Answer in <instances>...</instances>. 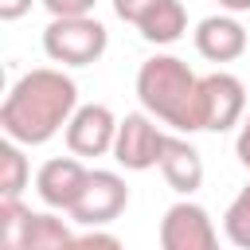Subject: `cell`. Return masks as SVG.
I'll return each instance as SVG.
<instances>
[{
  "label": "cell",
  "instance_id": "1",
  "mask_svg": "<svg viewBox=\"0 0 250 250\" xmlns=\"http://www.w3.org/2000/svg\"><path fill=\"white\" fill-rule=\"evenodd\" d=\"M78 113V86L59 66H35L20 74L0 105V129L8 141L31 148L47 145L51 137L66 133L70 117Z\"/></svg>",
  "mask_w": 250,
  "mask_h": 250
},
{
  "label": "cell",
  "instance_id": "2",
  "mask_svg": "<svg viewBox=\"0 0 250 250\" xmlns=\"http://www.w3.org/2000/svg\"><path fill=\"white\" fill-rule=\"evenodd\" d=\"M137 98L148 117L180 129L199 133V74L176 55H152L137 70Z\"/></svg>",
  "mask_w": 250,
  "mask_h": 250
},
{
  "label": "cell",
  "instance_id": "3",
  "mask_svg": "<svg viewBox=\"0 0 250 250\" xmlns=\"http://www.w3.org/2000/svg\"><path fill=\"white\" fill-rule=\"evenodd\" d=\"M109 31L94 16H74V20H51L43 27V51L51 62L62 66H90L105 55Z\"/></svg>",
  "mask_w": 250,
  "mask_h": 250
},
{
  "label": "cell",
  "instance_id": "4",
  "mask_svg": "<svg viewBox=\"0 0 250 250\" xmlns=\"http://www.w3.org/2000/svg\"><path fill=\"white\" fill-rule=\"evenodd\" d=\"M246 117V86L227 70H211L199 78V125L207 133H227Z\"/></svg>",
  "mask_w": 250,
  "mask_h": 250
},
{
  "label": "cell",
  "instance_id": "5",
  "mask_svg": "<svg viewBox=\"0 0 250 250\" xmlns=\"http://www.w3.org/2000/svg\"><path fill=\"white\" fill-rule=\"evenodd\" d=\"M164 137H168V133H160L156 121H152L148 113H125L121 125H117L113 160H117L125 172H148V168H160Z\"/></svg>",
  "mask_w": 250,
  "mask_h": 250
},
{
  "label": "cell",
  "instance_id": "6",
  "mask_svg": "<svg viewBox=\"0 0 250 250\" xmlns=\"http://www.w3.org/2000/svg\"><path fill=\"white\" fill-rule=\"evenodd\" d=\"M160 250H219V230L199 203L180 199L160 219Z\"/></svg>",
  "mask_w": 250,
  "mask_h": 250
},
{
  "label": "cell",
  "instance_id": "7",
  "mask_svg": "<svg viewBox=\"0 0 250 250\" xmlns=\"http://www.w3.org/2000/svg\"><path fill=\"white\" fill-rule=\"evenodd\" d=\"M129 203V188L117 172H105V168H94L90 180H86V191L78 195L70 219L90 227V230H102L105 223H113Z\"/></svg>",
  "mask_w": 250,
  "mask_h": 250
},
{
  "label": "cell",
  "instance_id": "8",
  "mask_svg": "<svg viewBox=\"0 0 250 250\" xmlns=\"http://www.w3.org/2000/svg\"><path fill=\"white\" fill-rule=\"evenodd\" d=\"M117 125L121 121L113 117L109 105H102V102L78 105V113L66 125V148H70V156H105V152H113Z\"/></svg>",
  "mask_w": 250,
  "mask_h": 250
},
{
  "label": "cell",
  "instance_id": "9",
  "mask_svg": "<svg viewBox=\"0 0 250 250\" xmlns=\"http://www.w3.org/2000/svg\"><path fill=\"white\" fill-rule=\"evenodd\" d=\"M86 180H90V168L78 160V156H51L39 172H35V191L47 207L55 211H74L78 195L86 191Z\"/></svg>",
  "mask_w": 250,
  "mask_h": 250
},
{
  "label": "cell",
  "instance_id": "10",
  "mask_svg": "<svg viewBox=\"0 0 250 250\" xmlns=\"http://www.w3.org/2000/svg\"><path fill=\"white\" fill-rule=\"evenodd\" d=\"M246 27L234 20V16H207L195 23V51L207 59V62H234L246 55Z\"/></svg>",
  "mask_w": 250,
  "mask_h": 250
},
{
  "label": "cell",
  "instance_id": "11",
  "mask_svg": "<svg viewBox=\"0 0 250 250\" xmlns=\"http://www.w3.org/2000/svg\"><path fill=\"white\" fill-rule=\"evenodd\" d=\"M160 172H164L168 188H172L176 195H184V199L203 188V156H199V148H195L191 141H184V137H172V133L164 137Z\"/></svg>",
  "mask_w": 250,
  "mask_h": 250
},
{
  "label": "cell",
  "instance_id": "12",
  "mask_svg": "<svg viewBox=\"0 0 250 250\" xmlns=\"http://www.w3.org/2000/svg\"><path fill=\"white\" fill-rule=\"evenodd\" d=\"M137 31H141L148 43L168 47V43H176V39L188 31V12H184L180 0H156V4L137 20Z\"/></svg>",
  "mask_w": 250,
  "mask_h": 250
},
{
  "label": "cell",
  "instance_id": "13",
  "mask_svg": "<svg viewBox=\"0 0 250 250\" xmlns=\"http://www.w3.org/2000/svg\"><path fill=\"white\" fill-rule=\"evenodd\" d=\"M78 234H70V227L51 215V211H35L31 215V227H27V238H23V250H74Z\"/></svg>",
  "mask_w": 250,
  "mask_h": 250
},
{
  "label": "cell",
  "instance_id": "14",
  "mask_svg": "<svg viewBox=\"0 0 250 250\" xmlns=\"http://www.w3.org/2000/svg\"><path fill=\"white\" fill-rule=\"evenodd\" d=\"M31 180V168H27V156H23V145L16 141H0V199H20V191L27 188Z\"/></svg>",
  "mask_w": 250,
  "mask_h": 250
},
{
  "label": "cell",
  "instance_id": "15",
  "mask_svg": "<svg viewBox=\"0 0 250 250\" xmlns=\"http://www.w3.org/2000/svg\"><path fill=\"white\" fill-rule=\"evenodd\" d=\"M31 207L20 199H0V250H23L27 227H31Z\"/></svg>",
  "mask_w": 250,
  "mask_h": 250
},
{
  "label": "cell",
  "instance_id": "16",
  "mask_svg": "<svg viewBox=\"0 0 250 250\" xmlns=\"http://www.w3.org/2000/svg\"><path fill=\"white\" fill-rule=\"evenodd\" d=\"M223 234L238 246V250H250V184L230 199L227 215H223Z\"/></svg>",
  "mask_w": 250,
  "mask_h": 250
},
{
  "label": "cell",
  "instance_id": "17",
  "mask_svg": "<svg viewBox=\"0 0 250 250\" xmlns=\"http://www.w3.org/2000/svg\"><path fill=\"white\" fill-rule=\"evenodd\" d=\"M39 4L51 12V20H74V16H90L98 0H39Z\"/></svg>",
  "mask_w": 250,
  "mask_h": 250
},
{
  "label": "cell",
  "instance_id": "18",
  "mask_svg": "<svg viewBox=\"0 0 250 250\" xmlns=\"http://www.w3.org/2000/svg\"><path fill=\"white\" fill-rule=\"evenodd\" d=\"M74 250H125V246H121V238L109 234V230H86V234H78Z\"/></svg>",
  "mask_w": 250,
  "mask_h": 250
},
{
  "label": "cell",
  "instance_id": "19",
  "mask_svg": "<svg viewBox=\"0 0 250 250\" xmlns=\"http://www.w3.org/2000/svg\"><path fill=\"white\" fill-rule=\"evenodd\" d=\"M152 4H156V0H113V12H117V20H125V23L137 27V20H141Z\"/></svg>",
  "mask_w": 250,
  "mask_h": 250
},
{
  "label": "cell",
  "instance_id": "20",
  "mask_svg": "<svg viewBox=\"0 0 250 250\" xmlns=\"http://www.w3.org/2000/svg\"><path fill=\"white\" fill-rule=\"evenodd\" d=\"M234 156H238V164H242V168H250V109H246V117H242V125H238Z\"/></svg>",
  "mask_w": 250,
  "mask_h": 250
},
{
  "label": "cell",
  "instance_id": "21",
  "mask_svg": "<svg viewBox=\"0 0 250 250\" xmlns=\"http://www.w3.org/2000/svg\"><path fill=\"white\" fill-rule=\"evenodd\" d=\"M31 4H35V0H0V20L12 23V20H20V16H27Z\"/></svg>",
  "mask_w": 250,
  "mask_h": 250
},
{
  "label": "cell",
  "instance_id": "22",
  "mask_svg": "<svg viewBox=\"0 0 250 250\" xmlns=\"http://www.w3.org/2000/svg\"><path fill=\"white\" fill-rule=\"evenodd\" d=\"M219 8H227V12H250V0H219Z\"/></svg>",
  "mask_w": 250,
  "mask_h": 250
}]
</instances>
